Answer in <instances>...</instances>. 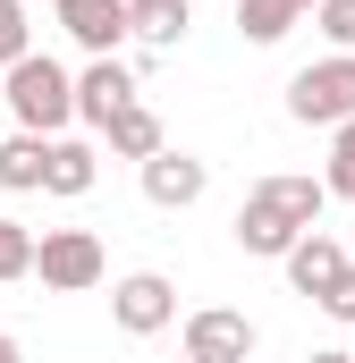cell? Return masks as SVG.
Returning a JSON list of instances; mask_svg holds the SVG:
<instances>
[{
    "label": "cell",
    "instance_id": "cell-1",
    "mask_svg": "<svg viewBox=\"0 0 355 363\" xmlns=\"http://www.w3.org/2000/svg\"><path fill=\"white\" fill-rule=\"evenodd\" d=\"M0 93H9V110H17L26 135H60V127L77 118V77H68L60 60H43V51H26Z\"/></svg>",
    "mask_w": 355,
    "mask_h": 363
},
{
    "label": "cell",
    "instance_id": "cell-2",
    "mask_svg": "<svg viewBox=\"0 0 355 363\" xmlns=\"http://www.w3.org/2000/svg\"><path fill=\"white\" fill-rule=\"evenodd\" d=\"M288 118L296 127H347L355 118V51H330V60H313V68H296L288 77Z\"/></svg>",
    "mask_w": 355,
    "mask_h": 363
},
{
    "label": "cell",
    "instance_id": "cell-3",
    "mask_svg": "<svg viewBox=\"0 0 355 363\" xmlns=\"http://www.w3.org/2000/svg\"><path fill=\"white\" fill-rule=\"evenodd\" d=\"M102 237L93 228H43V245H34V279L43 287H60V296H85V287H102Z\"/></svg>",
    "mask_w": 355,
    "mask_h": 363
},
{
    "label": "cell",
    "instance_id": "cell-4",
    "mask_svg": "<svg viewBox=\"0 0 355 363\" xmlns=\"http://www.w3.org/2000/svg\"><path fill=\"white\" fill-rule=\"evenodd\" d=\"M110 321L127 330V338H153V330H170L178 321V287L161 271H127L119 287H110Z\"/></svg>",
    "mask_w": 355,
    "mask_h": 363
},
{
    "label": "cell",
    "instance_id": "cell-5",
    "mask_svg": "<svg viewBox=\"0 0 355 363\" xmlns=\"http://www.w3.org/2000/svg\"><path fill=\"white\" fill-rule=\"evenodd\" d=\"M186 355L195 363H246L254 355V321L229 313V304H203V313H186Z\"/></svg>",
    "mask_w": 355,
    "mask_h": 363
},
{
    "label": "cell",
    "instance_id": "cell-6",
    "mask_svg": "<svg viewBox=\"0 0 355 363\" xmlns=\"http://www.w3.org/2000/svg\"><path fill=\"white\" fill-rule=\"evenodd\" d=\"M51 9H60L68 43L93 51V60H119V43L136 34V26H127V0H51Z\"/></svg>",
    "mask_w": 355,
    "mask_h": 363
},
{
    "label": "cell",
    "instance_id": "cell-7",
    "mask_svg": "<svg viewBox=\"0 0 355 363\" xmlns=\"http://www.w3.org/2000/svg\"><path fill=\"white\" fill-rule=\"evenodd\" d=\"M347 271H355V262L339 254V237H330V228H305V237H296V254H288V287H296V296H313V304H322Z\"/></svg>",
    "mask_w": 355,
    "mask_h": 363
},
{
    "label": "cell",
    "instance_id": "cell-8",
    "mask_svg": "<svg viewBox=\"0 0 355 363\" xmlns=\"http://www.w3.org/2000/svg\"><path fill=\"white\" fill-rule=\"evenodd\" d=\"M203 186H212V169L195 161V152H153L144 161V203H161V211H186V203H203Z\"/></svg>",
    "mask_w": 355,
    "mask_h": 363
},
{
    "label": "cell",
    "instance_id": "cell-9",
    "mask_svg": "<svg viewBox=\"0 0 355 363\" xmlns=\"http://www.w3.org/2000/svg\"><path fill=\"white\" fill-rule=\"evenodd\" d=\"M119 110H136V77H127L119 60H93L85 77H77V118L110 135V118H119Z\"/></svg>",
    "mask_w": 355,
    "mask_h": 363
},
{
    "label": "cell",
    "instance_id": "cell-10",
    "mask_svg": "<svg viewBox=\"0 0 355 363\" xmlns=\"http://www.w3.org/2000/svg\"><path fill=\"white\" fill-rule=\"evenodd\" d=\"M296 237H305V228H296L279 203H263V194H246V203H237V245H246V254L288 262V254H296Z\"/></svg>",
    "mask_w": 355,
    "mask_h": 363
},
{
    "label": "cell",
    "instance_id": "cell-11",
    "mask_svg": "<svg viewBox=\"0 0 355 363\" xmlns=\"http://www.w3.org/2000/svg\"><path fill=\"white\" fill-rule=\"evenodd\" d=\"M93 178H102V152L93 144H77V135H51V178H43V194H93Z\"/></svg>",
    "mask_w": 355,
    "mask_h": 363
},
{
    "label": "cell",
    "instance_id": "cell-12",
    "mask_svg": "<svg viewBox=\"0 0 355 363\" xmlns=\"http://www.w3.org/2000/svg\"><path fill=\"white\" fill-rule=\"evenodd\" d=\"M43 178H51V135H26V127H17V135L0 144V186H9V194H34Z\"/></svg>",
    "mask_w": 355,
    "mask_h": 363
},
{
    "label": "cell",
    "instance_id": "cell-13",
    "mask_svg": "<svg viewBox=\"0 0 355 363\" xmlns=\"http://www.w3.org/2000/svg\"><path fill=\"white\" fill-rule=\"evenodd\" d=\"M254 194H263V203H279L296 228H322V203H330V186H322V178H263Z\"/></svg>",
    "mask_w": 355,
    "mask_h": 363
},
{
    "label": "cell",
    "instance_id": "cell-14",
    "mask_svg": "<svg viewBox=\"0 0 355 363\" xmlns=\"http://www.w3.org/2000/svg\"><path fill=\"white\" fill-rule=\"evenodd\" d=\"M186 17H195V0H127V26H136V43H161V51L186 34Z\"/></svg>",
    "mask_w": 355,
    "mask_h": 363
},
{
    "label": "cell",
    "instance_id": "cell-15",
    "mask_svg": "<svg viewBox=\"0 0 355 363\" xmlns=\"http://www.w3.org/2000/svg\"><path fill=\"white\" fill-rule=\"evenodd\" d=\"M102 144H110L119 161H153V152H161V118L136 101V110H119V118H110V135H102Z\"/></svg>",
    "mask_w": 355,
    "mask_h": 363
},
{
    "label": "cell",
    "instance_id": "cell-16",
    "mask_svg": "<svg viewBox=\"0 0 355 363\" xmlns=\"http://www.w3.org/2000/svg\"><path fill=\"white\" fill-rule=\"evenodd\" d=\"M296 17H305V0H237V34L246 43H279Z\"/></svg>",
    "mask_w": 355,
    "mask_h": 363
},
{
    "label": "cell",
    "instance_id": "cell-17",
    "mask_svg": "<svg viewBox=\"0 0 355 363\" xmlns=\"http://www.w3.org/2000/svg\"><path fill=\"white\" fill-rule=\"evenodd\" d=\"M34 245H43L34 228H17V220H0V287H9V279H34Z\"/></svg>",
    "mask_w": 355,
    "mask_h": 363
},
{
    "label": "cell",
    "instance_id": "cell-18",
    "mask_svg": "<svg viewBox=\"0 0 355 363\" xmlns=\"http://www.w3.org/2000/svg\"><path fill=\"white\" fill-rule=\"evenodd\" d=\"M322 186H330L339 203H355V118L330 135V169H322Z\"/></svg>",
    "mask_w": 355,
    "mask_h": 363
},
{
    "label": "cell",
    "instance_id": "cell-19",
    "mask_svg": "<svg viewBox=\"0 0 355 363\" xmlns=\"http://www.w3.org/2000/svg\"><path fill=\"white\" fill-rule=\"evenodd\" d=\"M26 51H34V34H26V0H0V77H9Z\"/></svg>",
    "mask_w": 355,
    "mask_h": 363
},
{
    "label": "cell",
    "instance_id": "cell-20",
    "mask_svg": "<svg viewBox=\"0 0 355 363\" xmlns=\"http://www.w3.org/2000/svg\"><path fill=\"white\" fill-rule=\"evenodd\" d=\"M313 17H322V34H330V51H355V0H322Z\"/></svg>",
    "mask_w": 355,
    "mask_h": 363
},
{
    "label": "cell",
    "instance_id": "cell-21",
    "mask_svg": "<svg viewBox=\"0 0 355 363\" xmlns=\"http://www.w3.org/2000/svg\"><path fill=\"white\" fill-rule=\"evenodd\" d=\"M322 313H330V321H355V271L339 279V287H330V296H322Z\"/></svg>",
    "mask_w": 355,
    "mask_h": 363
},
{
    "label": "cell",
    "instance_id": "cell-22",
    "mask_svg": "<svg viewBox=\"0 0 355 363\" xmlns=\"http://www.w3.org/2000/svg\"><path fill=\"white\" fill-rule=\"evenodd\" d=\"M305 363H355V347H322V355H305Z\"/></svg>",
    "mask_w": 355,
    "mask_h": 363
},
{
    "label": "cell",
    "instance_id": "cell-23",
    "mask_svg": "<svg viewBox=\"0 0 355 363\" xmlns=\"http://www.w3.org/2000/svg\"><path fill=\"white\" fill-rule=\"evenodd\" d=\"M0 363H26V355H17V338H9V330H0Z\"/></svg>",
    "mask_w": 355,
    "mask_h": 363
},
{
    "label": "cell",
    "instance_id": "cell-24",
    "mask_svg": "<svg viewBox=\"0 0 355 363\" xmlns=\"http://www.w3.org/2000/svg\"><path fill=\"white\" fill-rule=\"evenodd\" d=\"M305 9H322V0H305Z\"/></svg>",
    "mask_w": 355,
    "mask_h": 363
},
{
    "label": "cell",
    "instance_id": "cell-25",
    "mask_svg": "<svg viewBox=\"0 0 355 363\" xmlns=\"http://www.w3.org/2000/svg\"><path fill=\"white\" fill-rule=\"evenodd\" d=\"M186 363H195V355H186Z\"/></svg>",
    "mask_w": 355,
    "mask_h": 363
}]
</instances>
